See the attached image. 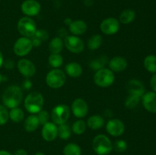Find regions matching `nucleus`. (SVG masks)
<instances>
[{
    "label": "nucleus",
    "instance_id": "45",
    "mask_svg": "<svg viewBox=\"0 0 156 155\" xmlns=\"http://www.w3.org/2000/svg\"><path fill=\"white\" fill-rule=\"evenodd\" d=\"M155 155H156V154H155Z\"/></svg>",
    "mask_w": 156,
    "mask_h": 155
},
{
    "label": "nucleus",
    "instance_id": "7",
    "mask_svg": "<svg viewBox=\"0 0 156 155\" xmlns=\"http://www.w3.org/2000/svg\"><path fill=\"white\" fill-rule=\"evenodd\" d=\"M70 115V109L67 105L59 104L55 106L51 112V119L56 125L66 122Z\"/></svg>",
    "mask_w": 156,
    "mask_h": 155
},
{
    "label": "nucleus",
    "instance_id": "21",
    "mask_svg": "<svg viewBox=\"0 0 156 155\" xmlns=\"http://www.w3.org/2000/svg\"><path fill=\"white\" fill-rule=\"evenodd\" d=\"M104 125H105V119L100 115H91L87 121V126L93 130L101 129Z\"/></svg>",
    "mask_w": 156,
    "mask_h": 155
},
{
    "label": "nucleus",
    "instance_id": "9",
    "mask_svg": "<svg viewBox=\"0 0 156 155\" xmlns=\"http://www.w3.org/2000/svg\"><path fill=\"white\" fill-rule=\"evenodd\" d=\"M64 44L68 50L73 53H82L85 48L83 41L76 36H67L64 40Z\"/></svg>",
    "mask_w": 156,
    "mask_h": 155
},
{
    "label": "nucleus",
    "instance_id": "33",
    "mask_svg": "<svg viewBox=\"0 0 156 155\" xmlns=\"http://www.w3.org/2000/svg\"><path fill=\"white\" fill-rule=\"evenodd\" d=\"M141 97H136L133 95H129L125 101V106L127 107L128 109H133L136 107L137 105L140 103Z\"/></svg>",
    "mask_w": 156,
    "mask_h": 155
},
{
    "label": "nucleus",
    "instance_id": "10",
    "mask_svg": "<svg viewBox=\"0 0 156 155\" xmlns=\"http://www.w3.org/2000/svg\"><path fill=\"white\" fill-rule=\"evenodd\" d=\"M120 21L114 18H108L104 20L100 25V29L105 34H115L120 30Z\"/></svg>",
    "mask_w": 156,
    "mask_h": 155
},
{
    "label": "nucleus",
    "instance_id": "42",
    "mask_svg": "<svg viewBox=\"0 0 156 155\" xmlns=\"http://www.w3.org/2000/svg\"><path fill=\"white\" fill-rule=\"evenodd\" d=\"M3 64V56H2V53H1V51H0V67Z\"/></svg>",
    "mask_w": 156,
    "mask_h": 155
},
{
    "label": "nucleus",
    "instance_id": "24",
    "mask_svg": "<svg viewBox=\"0 0 156 155\" xmlns=\"http://www.w3.org/2000/svg\"><path fill=\"white\" fill-rule=\"evenodd\" d=\"M136 18V13L132 9H125L120 15V22L123 24H130Z\"/></svg>",
    "mask_w": 156,
    "mask_h": 155
},
{
    "label": "nucleus",
    "instance_id": "2",
    "mask_svg": "<svg viewBox=\"0 0 156 155\" xmlns=\"http://www.w3.org/2000/svg\"><path fill=\"white\" fill-rule=\"evenodd\" d=\"M44 100L43 95L39 92L33 91L27 95L24 99V107L30 113H38L42 110Z\"/></svg>",
    "mask_w": 156,
    "mask_h": 155
},
{
    "label": "nucleus",
    "instance_id": "11",
    "mask_svg": "<svg viewBox=\"0 0 156 155\" xmlns=\"http://www.w3.org/2000/svg\"><path fill=\"white\" fill-rule=\"evenodd\" d=\"M106 130L111 135L119 137L124 132L125 126L123 122L118 119H114L108 122L106 124Z\"/></svg>",
    "mask_w": 156,
    "mask_h": 155
},
{
    "label": "nucleus",
    "instance_id": "5",
    "mask_svg": "<svg viewBox=\"0 0 156 155\" xmlns=\"http://www.w3.org/2000/svg\"><path fill=\"white\" fill-rule=\"evenodd\" d=\"M17 27L18 32L24 37H32L37 31V26L34 21L27 16L23 17L18 21Z\"/></svg>",
    "mask_w": 156,
    "mask_h": 155
},
{
    "label": "nucleus",
    "instance_id": "22",
    "mask_svg": "<svg viewBox=\"0 0 156 155\" xmlns=\"http://www.w3.org/2000/svg\"><path fill=\"white\" fill-rule=\"evenodd\" d=\"M40 122L37 115H30L24 121V129L27 132H33L37 129Z\"/></svg>",
    "mask_w": 156,
    "mask_h": 155
},
{
    "label": "nucleus",
    "instance_id": "31",
    "mask_svg": "<svg viewBox=\"0 0 156 155\" xmlns=\"http://www.w3.org/2000/svg\"><path fill=\"white\" fill-rule=\"evenodd\" d=\"M86 129V123L83 120H77L75 122L72 127V130L76 135H82Z\"/></svg>",
    "mask_w": 156,
    "mask_h": 155
},
{
    "label": "nucleus",
    "instance_id": "40",
    "mask_svg": "<svg viewBox=\"0 0 156 155\" xmlns=\"http://www.w3.org/2000/svg\"><path fill=\"white\" fill-rule=\"evenodd\" d=\"M23 88L26 90L30 89V88H31V82L29 80H26L24 82V84H23Z\"/></svg>",
    "mask_w": 156,
    "mask_h": 155
},
{
    "label": "nucleus",
    "instance_id": "13",
    "mask_svg": "<svg viewBox=\"0 0 156 155\" xmlns=\"http://www.w3.org/2000/svg\"><path fill=\"white\" fill-rule=\"evenodd\" d=\"M18 68L20 73L26 78L32 77L36 72L34 64L27 59H21L18 61Z\"/></svg>",
    "mask_w": 156,
    "mask_h": 155
},
{
    "label": "nucleus",
    "instance_id": "34",
    "mask_svg": "<svg viewBox=\"0 0 156 155\" xmlns=\"http://www.w3.org/2000/svg\"><path fill=\"white\" fill-rule=\"evenodd\" d=\"M9 119V112L5 106L0 105V126L5 124Z\"/></svg>",
    "mask_w": 156,
    "mask_h": 155
},
{
    "label": "nucleus",
    "instance_id": "19",
    "mask_svg": "<svg viewBox=\"0 0 156 155\" xmlns=\"http://www.w3.org/2000/svg\"><path fill=\"white\" fill-rule=\"evenodd\" d=\"M87 24L85 21L82 20H76V21H72L69 24V31L74 35H82L87 30Z\"/></svg>",
    "mask_w": 156,
    "mask_h": 155
},
{
    "label": "nucleus",
    "instance_id": "6",
    "mask_svg": "<svg viewBox=\"0 0 156 155\" xmlns=\"http://www.w3.org/2000/svg\"><path fill=\"white\" fill-rule=\"evenodd\" d=\"M66 80V74L64 71L58 68L51 70L46 77L47 84L53 89H57L63 86Z\"/></svg>",
    "mask_w": 156,
    "mask_h": 155
},
{
    "label": "nucleus",
    "instance_id": "1",
    "mask_svg": "<svg viewBox=\"0 0 156 155\" xmlns=\"http://www.w3.org/2000/svg\"><path fill=\"white\" fill-rule=\"evenodd\" d=\"M23 98L22 90L17 85H12L6 88L2 94V101L8 108L17 107L21 103Z\"/></svg>",
    "mask_w": 156,
    "mask_h": 155
},
{
    "label": "nucleus",
    "instance_id": "38",
    "mask_svg": "<svg viewBox=\"0 0 156 155\" xmlns=\"http://www.w3.org/2000/svg\"><path fill=\"white\" fill-rule=\"evenodd\" d=\"M150 85L154 92L156 93V73H155V74L152 75V78H151Z\"/></svg>",
    "mask_w": 156,
    "mask_h": 155
},
{
    "label": "nucleus",
    "instance_id": "36",
    "mask_svg": "<svg viewBox=\"0 0 156 155\" xmlns=\"http://www.w3.org/2000/svg\"><path fill=\"white\" fill-rule=\"evenodd\" d=\"M38 120H39L40 124L41 125H45L46 123L49 122V119H50V115H49L48 112L46 110H41L38 112L37 115Z\"/></svg>",
    "mask_w": 156,
    "mask_h": 155
},
{
    "label": "nucleus",
    "instance_id": "44",
    "mask_svg": "<svg viewBox=\"0 0 156 155\" xmlns=\"http://www.w3.org/2000/svg\"><path fill=\"white\" fill-rule=\"evenodd\" d=\"M2 81V74H0V84H1Z\"/></svg>",
    "mask_w": 156,
    "mask_h": 155
},
{
    "label": "nucleus",
    "instance_id": "8",
    "mask_svg": "<svg viewBox=\"0 0 156 155\" xmlns=\"http://www.w3.org/2000/svg\"><path fill=\"white\" fill-rule=\"evenodd\" d=\"M32 48H33V44L30 38L22 36L17 40L16 42L15 43L13 50L17 56H24L31 51Z\"/></svg>",
    "mask_w": 156,
    "mask_h": 155
},
{
    "label": "nucleus",
    "instance_id": "17",
    "mask_svg": "<svg viewBox=\"0 0 156 155\" xmlns=\"http://www.w3.org/2000/svg\"><path fill=\"white\" fill-rule=\"evenodd\" d=\"M142 102L145 109L152 113H156V93L149 91L142 97Z\"/></svg>",
    "mask_w": 156,
    "mask_h": 155
},
{
    "label": "nucleus",
    "instance_id": "16",
    "mask_svg": "<svg viewBox=\"0 0 156 155\" xmlns=\"http://www.w3.org/2000/svg\"><path fill=\"white\" fill-rule=\"evenodd\" d=\"M126 90L129 92V95L136 96L141 97L145 94V87L140 81L136 79L129 80L126 84Z\"/></svg>",
    "mask_w": 156,
    "mask_h": 155
},
{
    "label": "nucleus",
    "instance_id": "43",
    "mask_svg": "<svg viewBox=\"0 0 156 155\" xmlns=\"http://www.w3.org/2000/svg\"><path fill=\"white\" fill-rule=\"evenodd\" d=\"M34 155H44V154L42 153V152H37V153H35Z\"/></svg>",
    "mask_w": 156,
    "mask_h": 155
},
{
    "label": "nucleus",
    "instance_id": "15",
    "mask_svg": "<svg viewBox=\"0 0 156 155\" xmlns=\"http://www.w3.org/2000/svg\"><path fill=\"white\" fill-rule=\"evenodd\" d=\"M43 138L47 141H54L58 136V127L55 123L48 122L44 125L41 132Z\"/></svg>",
    "mask_w": 156,
    "mask_h": 155
},
{
    "label": "nucleus",
    "instance_id": "27",
    "mask_svg": "<svg viewBox=\"0 0 156 155\" xmlns=\"http://www.w3.org/2000/svg\"><path fill=\"white\" fill-rule=\"evenodd\" d=\"M24 113L23 110L20 108L15 107L11 109L9 112V118L14 122H20L24 119Z\"/></svg>",
    "mask_w": 156,
    "mask_h": 155
},
{
    "label": "nucleus",
    "instance_id": "18",
    "mask_svg": "<svg viewBox=\"0 0 156 155\" xmlns=\"http://www.w3.org/2000/svg\"><path fill=\"white\" fill-rule=\"evenodd\" d=\"M109 67L110 70H111L113 72H121L127 67V62L123 57L116 56L110 60Z\"/></svg>",
    "mask_w": 156,
    "mask_h": 155
},
{
    "label": "nucleus",
    "instance_id": "29",
    "mask_svg": "<svg viewBox=\"0 0 156 155\" xmlns=\"http://www.w3.org/2000/svg\"><path fill=\"white\" fill-rule=\"evenodd\" d=\"M102 44V37L99 34H94L90 37L88 41V47L89 50H95Z\"/></svg>",
    "mask_w": 156,
    "mask_h": 155
},
{
    "label": "nucleus",
    "instance_id": "32",
    "mask_svg": "<svg viewBox=\"0 0 156 155\" xmlns=\"http://www.w3.org/2000/svg\"><path fill=\"white\" fill-rule=\"evenodd\" d=\"M107 59H107L106 56H101V57L93 60L92 62L90 63V67H91L92 69L97 70V71L99 69H101V68H103L104 66L106 65L107 62H108Z\"/></svg>",
    "mask_w": 156,
    "mask_h": 155
},
{
    "label": "nucleus",
    "instance_id": "14",
    "mask_svg": "<svg viewBox=\"0 0 156 155\" xmlns=\"http://www.w3.org/2000/svg\"><path fill=\"white\" fill-rule=\"evenodd\" d=\"M72 112L77 118H83L88 114V104L82 99H76L72 103Z\"/></svg>",
    "mask_w": 156,
    "mask_h": 155
},
{
    "label": "nucleus",
    "instance_id": "35",
    "mask_svg": "<svg viewBox=\"0 0 156 155\" xmlns=\"http://www.w3.org/2000/svg\"><path fill=\"white\" fill-rule=\"evenodd\" d=\"M115 150L117 152H124L127 148V144L124 140H117L114 143V145H113Z\"/></svg>",
    "mask_w": 156,
    "mask_h": 155
},
{
    "label": "nucleus",
    "instance_id": "3",
    "mask_svg": "<svg viewBox=\"0 0 156 155\" xmlns=\"http://www.w3.org/2000/svg\"><path fill=\"white\" fill-rule=\"evenodd\" d=\"M92 147L98 155L109 154L114 148L110 138L105 135H98L94 137L92 141Z\"/></svg>",
    "mask_w": 156,
    "mask_h": 155
},
{
    "label": "nucleus",
    "instance_id": "30",
    "mask_svg": "<svg viewBox=\"0 0 156 155\" xmlns=\"http://www.w3.org/2000/svg\"><path fill=\"white\" fill-rule=\"evenodd\" d=\"M49 64L50 65V66H52L53 68H58L60 66H62V63H63V59L61 56V55L56 54V53H51L49 56Z\"/></svg>",
    "mask_w": 156,
    "mask_h": 155
},
{
    "label": "nucleus",
    "instance_id": "39",
    "mask_svg": "<svg viewBox=\"0 0 156 155\" xmlns=\"http://www.w3.org/2000/svg\"><path fill=\"white\" fill-rule=\"evenodd\" d=\"M14 155H27V152L24 149H18L15 152Z\"/></svg>",
    "mask_w": 156,
    "mask_h": 155
},
{
    "label": "nucleus",
    "instance_id": "4",
    "mask_svg": "<svg viewBox=\"0 0 156 155\" xmlns=\"http://www.w3.org/2000/svg\"><path fill=\"white\" fill-rule=\"evenodd\" d=\"M114 74L108 68L98 70L94 75V81L96 85L101 88H108L114 82Z\"/></svg>",
    "mask_w": 156,
    "mask_h": 155
},
{
    "label": "nucleus",
    "instance_id": "12",
    "mask_svg": "<svg viewBox=\"0 0 156 155\" xmlns=\"http://www.w3.org/2000/svg\"><path fill=\"white\" fill-rule=\"evenodd\" d=\"M41 5L36 0H25L21 4V12L27 17L37 15L41 12Z\"/></svg>",
    "mask_w": 156,
    "mask_h": 155
},
{
    "label": "nucleus",
    "instance_id": "23",
    "mask_svg": "<svg viewBox=\"0 0 156 155\" xmlns=\"http://www.w3.org/2000/svg\"><path fill=\"white\" fill-rule=\"evenodd\" d=\"M63 48V41L59 37H54L50 40L49 43V50L51 53H60Z\"/></svg>",
    "mask_w": 156,
    "mask_h": 155
},
{
    "label": "nucleus",
    "instance_id": "25",
    "mask_svg": "<svg viewBox=\"0 0 156 155\" xmlns=\"http://www.w3.org/2000/svg\"><path fill=\"white\" fill-rule=\"evenodd\" d=\"M144 67L148 71L151 73H156V56L149 55L144 59Z\"/></svg>",
    "mask_w": 156,
    "mask_h": 155
},
{
    "label": "nucleus",
    "instance_id": "20",
    "mask_svg": "<svg viewBox=\"0 0 156 155\" xmlns=\"http://www.w3.org/2000/svg\"><path fill=\"white\" fill-rule=\"evenodd\" d=\"M65 71L72 78H79L82 74V68L77 62H70L65 67Z\"/></svg>",
    "mask_w": 156,
    "mask_h": 155
},
{
    "label": "nucleus",
    "instance_id": "28",
    "mask_svg": "<svg viewBox=\"0 0 156 155\" xmlns=\"http://www.w3.org/2000/svg\"><path fill=\"white\" fill-rule=\"evenodd\" d=\"M72 129L68 124L59 125L58 127V136L62 140H67L71 136Z\"/></svg>",
    "mask_w": 156,
    "mask_h": 155
},
{
    "label": "nucleus",
    "instance_id": "26",
    "mask_svg": "<svg viewBox=\"0 0 156 155\" xmlns=\"http://www.w3.org/2000/svg\"><path fill=\"white\" fill-rule=\"evenodd\" d=\"M82 150L78 144L75 143H69L63 148L64 155H81Z\"/></svg>",
    "mask_w": 156,
    "mask_h": 155
},
{
    "label": "nucleus",
    "instance_id": "41",
    "mask_svg": "<svg viewBox=\"0 0 156 155\" xmlns=\"http://www.w3.org/2000/svg\"><path fill=\"white\" fill-rule=\"evenodd\" d=\"M0 155H12V154L9 153V151H6V150H0Z\"/></svg>",
    "mask_w": 156,
    "mask_h": 155
},
{
    "label": "nucleus",
    "instance_id": "37",
    "mask_svg": "<svg viewBox=\"0 0 156 155\" xmlns=\"http://www.w3.org/2000/svg\"><path fill=\"white\" fill-rule=\"evenodd\" d=\"M33 36H35V37L39 39L42 42V41H45L48 38V33L44 30H37L36 33H35V34Z\"/></svg>",
    "mask_w": 156,
    "mask_h": 155
}]
</instances>
